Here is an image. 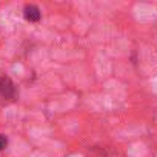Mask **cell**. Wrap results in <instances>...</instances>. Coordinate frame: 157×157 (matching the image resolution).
Returning <instances> with one entry per match:
<instances>
[{"label": "cell", "instance_id": "1", "mask_svg": "<svg viewBox=\"0 0 157 157\" xmlns=\"http://www.w3.org/2000/svg\"><path fill=\"white\" fill-rule=\"evenodd\" d=\"M0 96L6 100H14L17 96L16 85L13 83L11 78L8 77H0Z\"/></svg>", "mask_w": 157, "mask_h": 157}, {"label": "cell", "instance_id": "2", "mask_svg": "<svg viewBox=\"0 0 157 157\" xmlns=\"http://www.w3.org/2000/svg\"><path fill=\"white\" fill-rule=\"evenodd\" d=\"M23 16L28 22H39L40 20V10L36 6V5H25V10H23Z\"/></svg>", "mask_w": 157, "mask_h": 157}, {"label": "cell", "instance_id": "3", "mask_svg": "<svg viewBox=\"0 0 157 157\" xmlns=\"http://www.w3.org/2000/svg\"><path fill=\"white\" fill-rule=\"evenodd\" d=\"M6 143H8L6 137H5V136H0V151H2V149L6 146Z\"/></svg>", "mask_w": 157, "mask_h": 157}]
</instances>
